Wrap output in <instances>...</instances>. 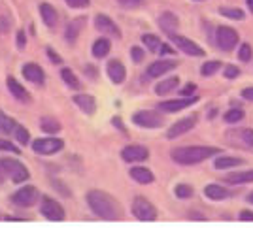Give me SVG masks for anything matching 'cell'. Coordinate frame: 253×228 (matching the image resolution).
<instances>
[{"instance_id":"cell-1","label":"cell","mask_w":253,"mask_h":228,"mask_svg":"<svg viewBox=\"0 0 253 228\" xmlns=\"http://www.w3.org/2000/svg\"><path fill=\"white\" fill-rule=\"evenodd\" d=\"M87 204L91 207V211L98 215L100 219H106V221H116V219L121 217V206L117 204V200L112 194H108L104 190H98V189H93L87 192Z\"/></svg>"},{"instance_id":"cell-2","label":"cell","mask_w":253,"mask_h":228,"mask_svg":"<svg viewBox=\"0 0 253 228\" xmlns=\"http://www.w3.org/2000/svg\"><path fill=\"white\" fill-rule=\"evenodd\" d=\"M172 160L178 164H199L202 160L210 158L213 155H223L219 147H211V145H191V147H176L172 149Z\"/></svg>"},{"instance_id":"cell-3","label":"cell","mask_w":253,"mask_h":228,"mask_svg":"<svg viewBox=\"0 0 253 228\" xmlns=\"http://www.w3.org/2000/svg\"><path fill=\"white\" fill-rule=\"evenodd\" d=\"M40 200V190L32 185H25L11 194V204L17 207H32Z\"/></svg>"},{"instance_id":"cell-4","label":"cell","mask_w":253,"mask_h":228,"mask_svg":"<svg viewBox=\"0 0 253 228\" xmlns=\"http://www.w3.org/2000/svg\"><path fill=\"white\" fill-rule=\"evenodd\" d=\"M225 140L232 147L253 149V130L252 128H231L225 132Z\"/></svg>"},{"instance_id":"cell-5","label":"cell","mask_w":253,"mask_h":228,"mask_svg":"<svg viewBox=\"0 0 253 228\" xmlns=\"http://www.w3.org/2000/svg\"><path fill=\"white\" fill-rule=\"evenodd\" d=\"M64 147V142L61 138H55V136H49V138H38L32 142V151L36 155H55L59 153L61 149Z\"/></svg>"},{"instance_id":"cell-6","label":"cell","mask_w":253,"mask_h":228,"mask_svg":"<svg viewBox=\"0 0 253 228\" xmlns=\"http://www.w3.org/2000/svg\"><path fill=\"white\" fill-rule=\"evenodd\" d=\"M132 215L138 221H155L157 219V207L149 202L148 198L136 196L132 200Z\"/></svg>"},{"instance_id":"cell-7","label":"cell","mask_w":253,"mask_h":228,"mask_svg":"<svg viewBox=\"0 0 253 228\" xmlns=\"http://www.w3.org/2000/svg\"><path fill=\"white\" fill-rule=\"evenodd\" d=\"M40 213L47 221H64L66 219L64 207L57 200H53L51 196H42V200H40Z\"/></svg>"},{"instance_id":"cell-8","label":"cell","mask_w":253,"mask_h":228,"mask_svg":"<svg viewBox=\"0 0 253 228\" xmlns=\"http://www.w3.org/2000/svg\"><path fill=\"white\" fill-rule=\"evenodd\" d=\"M2 162L6 166L8 177L13 183H25L31 177V172L27 170V166L23 164L21 160H17V158H2Z\"/></svg>"},{"instance_id":"cell-9","label":"cell","mask_w":253,"mask_h":228,"mask_svg":"<svg viewBox=\"0 0 253 228\" xmlns=\"http://www.w3.org/2000/svg\"><path fill=\"white\" fill-rule=\"evenodd\" d=\"M132 123L140 126V128H159L163 126V115L159 112H151V110H142L132 115Z\"/></svg>"},{"instance_id":"cell-10","label":"cell","mask_w":253,"mask_h":228,"mask_svg":"<svg viewBox=\"0 0 253 228\" xmlns=\"http://www.w3.org/2000/svg\"><path fill=\"white\" fill-rule=\"evenodd\" d=\"M238 40H240V34L232 27H219L215 31V43L221 47L223 51H232L236 47Z\"/></svg>"},{"instance_id":"cell-11","label":"cell","mask_w":253,"mask_h":228,"mask_svg":"<svg viewBox=\"0 0 253 228\" xmlns=\"http://www.w3.org/2000/svg\"><path fill=\"white\" fill-rule=\"evenodd\" d=\"M170 40L176 43V47H178L179 51H183L185 55H191V57H204V49H202L199 43H195V41H191L189 38H185V36H179V34H174V32H170L169 34Z\"/></svg>"},{"instance_id":"cell-12","label":"cell","mask_w":253,"mask_h":228,"mask_svg":"<svg viewBox=\"0 0 253 228\" xmlns=\"http://www.w3.org/2000/svg\"><path fill=\"white\" fill-rule=\"evenodd\" d=\"M95 27L100 34H108L114 38H121V29L116 25V21L106 13H96L95 15Z\"/></svg>"},{"instance_id":"cell-13","label":"cell","mask_w":253,"mask_h":228,"mask_svg":"<svg viewBox=\"0 0 253 228\" xmlns=\"http://www.w3.org/2000/svg\"><path fill=\"white\" fill-rule=\"evenodd\" d=\"M197 119H199V117H197L195 114L189 115V117H183V119H179L178 123H174L169 128V132H167V138L174 140V138H178V136L185 134V132H189L191 128L197 124Z\"/></svg>"},{"instance_id":"cell-14","label":"cell","mask_w":253,"mask_h":228,"mask_svg":"<svg viewBox=\"0 0 253 228\" xmlns=\"http://www.w3.org/2000/svg\"><path fill=\"white\" fill-rule=\"evenodd\" d=\"M148 156H149V151L148 147H144V145H126V147H123V151H121V158L125 162H142Z\"/></svg>"},{"instance_id":"cell-15","label":"cell","mask_w":253,"mask_h":228,"mask_svg":"<svg viewBox=\"0 0 253 228\" xmlns=\"http://www.w3.org/2000/svg\"><path fill=\"white\" fill-rule=\"evenodd\" d=\"M21 74L25 76V79H29V81L34 83V85H43V83H45V72L42 70V66L36 64V62H27V64H23Z\"/></svg>"},{"instance_id":"cell-16","label":"cell","mask_w":253,"mask_h":228,"mask_svg":"<svg viewBox=\"0 0 253 228\" xmlns=\"http://www.w3.org/2000/svg\"><path fill=\"white\" fill-rule=\"evenodd\" d=\"M199 102L197 96H187V98H178V100H165V102L159 104V110L161 112H167V114H176V112H181L185 108H189L191 104Z\"/></svg>"},{"instance_id":"cell-17","label":"cell","mask_w":253,"mask_h":228,"mask_svg":"<svg viewBox=\"0 0 253 228\" xmlns=\"http://www.w3.org/2000/svg\"><path fill=\"white\" fill-rule=\"evenodd\" d=\"M178 66V62L176 61H165V59H161V61H155L153 64H149L148 70H146V76L148 77H161V76H165L167 72L170 70H174Z\"/></svg>"},{"instance_id":"cell-18","label":"cell","mask_w":253,"mask_h":228,"mask_svg":"<svg viewBox=\"0 0 253 228\" xmlns=\"http://www.w3.org/2000/svg\"><path fill=\"white\" fill-rule=\"evenodd\" d=\"M6 85H8V91H10V94L15 98V100H19V102H25L29 104L31 102V94H29V91L23 87L21 83L17 81L13 76H8V79H6Z\"/></svg>"},{"instance_id":"cell-19","label":"cell","mask_w":253,"mask_h":228,"mask_svg":"<svg viewBox=\"0 0 253 228\" xmlns=\"http://www.w3.org/2000/svg\"><path fill=\"white\" fill-rule=\"evenodd\" d=\"M106 74H108V77L116 83V85H121L126 77V70H125V66H123V62L116 61V59L108 62V66H106Z\"/></svg>"},{"instance_id":"cell-20","label":"cell","mask_w":253,"mask_h":228,"mask_svg":"<svg viewBox=\"0 0 253 228\" xmlns=\"http://www.w3.org/2000/svg\"><path fill=\"white\" fill-rule=\"evenodd\" d=\"M85 17H76V19H72L68 25H66V31H64V40L70 41V43H74L78 38H80V34H82V31H84L85 27Z\"/></svg>"},{"instance_id":"cell-21","label":"cell","mask_w":253,"mask_h":228,"mask_svg":"<svg viewBox=\"0 0 253 228\" xmlns=\"http://www.w3.org/2000/svg\"><path fill=\"white\" fill-rule=\"evenodd\" d=\"M74 104L87 115H93L96 112V100L95 96H91V94H76Z\"/></svg>"},{"instance_id":"cell-22","label":"cell","mask_w":253,"mask_h":228,"mask_svg":"<svg viewBox=\"0 0 253 228\" xmlns=\"http://www.w3.org/2000/svg\"><path fill=\"white\" fill-rule=\"evenodd\" d=\"M130 177L134 181H138V183H142V185H149V183L155 181V176L151 174V170L146 168V166H134V168H130Z\"/></svg>"},{"instance_id":"cell-23","label":"cell","mask_w":253,"mask_h":228,"mask_svg":"<svg viewBox=\"0 0 253 228\" xmlns=\"http://www.w3.org/2000/svg\"><path fill=\"white\" fill-rule=\"evenodd\" d=\"M159 27L167 34H170V32H174L179 27V21L172 11H165V13L159 15Z\"/></svg>"},{"instance_id":"cell-24","label":"cell","mask_w":253,"mask_h":228,"mask_svg":"<svg viewBox=\"0 0 253 228\" xmlns=\"http://www.w3.org/2000/svg\"><path fill=\"white\" fill-rule=\"evenodd\" d=\"M40 15H42V21L45 27H55L57 25V10L53 8L49 2H42L40 4Z\"/></svg>"},{"instance_id":"cell-25","label":"cell","mask_w":253,"mask_h":228,"mask_svg":"<svg viewBox=\"0 0 253 228\" xmlns=\"http://www.w3.org/2000/svg\"><path fill=\"white\" fill-rule=\"evenodd\" d=\"M204 194L210 198V200H225L229 196V190L223 185H217V183H210V185L204 187Z\"/></svg>"},{"instance_id":"cell-26","label":"cell","mask_w":253,"mask_h":228,"mask_svg":"<svg viewBox=\"0 0 253 228\" xmlns=\"http://www.w3.org/2000/svg\"><path fill=\"white\" fill-rule=\"evenodd\" d=\"M179 85V77L178 76H172V77H167V79H161V81L155 85V93L157 94H167L170 91H174Z\"/></svg>"},{"instance_id":"cell-27","label":"cell","mask_w":253,"mask_h":228,"mask_svg":"<svg viewBox=\"0 0 253 228\" xmlns=\"http://www.w3.org/2000/svg\"><path fill=\"white\" fill-rule=\"evenodd\" d=\"M112 49V41L108 38H98V40L93 43V57L95 59H104L106 55Z\"/></svg>"},{"instance_id":"cell-28","label":"cell","mask_w":253,"mask_h":228,"mask_svg":"<svg viewBox=\"0 0 253 228\" xmlns=\"http://www.w3.org/2000/svg\"><path fill=\"white\" fill-rule=\"evenodd\" d=\"M225 181H227V183H232V185H238V183H250V181H253V170L227 174V176H225Z\"/></svg>"},{"instance_id":"cell-29","label":"cell","mask_w":253,"mask_h":228,"mask_svg":"<svg viewBox=\"0 0 253 228\" xmlns=\"http://www.w3.org/2000/svg\"><path fill=\"white\" fill-rule=\"evenodd\" d=\"M15 126H17V121H15V119H11V117H8L4 112H0V136L13 134Z\"/></svg>"},{"instance_id":"cell-30","label":"cell","mask_w":253,"mask_h":228,"mask_svg":"<svg viewBox=\"0 0 253 228\" xmlns=\"http://www.w3.org/2000/svg\"><path fill=\"white\" fill-rule=\"evenodd\" d=\"M61 77H63V81L66 87H70V89H74V91H80V89H82V81L78 79V76H76L70 68H63V70H61Z\"/></svg>"},{"instance_id":"cell-31","label":"cell","mask_w":253,"mask_h":228,"mask_svg":"<svg viewBox=\"0 0 253 228\" xmlns=\"http://www.w3.org/2000/svg\"><path fill=\"white\" fill-rule=\"evenodd\" d=\"M40 128L47 134H57V132H61V123L55 117H42L40 119Z\"/></svg>"},{"instance_id":"cell-32","label":"cell","mask_w":253,"mask_h":228,"mask_svg":"<svg viewBox=\"0 0 253 228\" xmlns=\"http://www.w3.org/2000/svg\"><path fill=\"white\" fill-rule=\"evenodd\" d=\"M244 164L242 158H236V156H217L215 158V168L217 170H227V168H232V166H240Z\"/></svg>"},{"instance_id":"cell-33","label":"cell","mask_w":253,"mask_h":228,"mask_svg":"<svg viewBox=\"0 0 253 228\" xmlns=\"http://www.w3.org/2000/svg\"><path fill=\"white\" fill-rule=\"evenodd\" d=\"M13 138H15V142L19 145H29L31 144V132L23 126V124L17 123V126H15V130H13Z\"/></svg>"},{"instance_id":"cell-34","label":"cell","mask_w":253,"mask_h":228,"mask_svg":"<svg viewBox=\"0 0 253 228\" xmlns=\"http://www.w3.org/2000/svg\"><path fill=\"white\" fill-rule=\"evenodd\" d=\"M142 43L148 47L149 51H159L161 47V38L155 34H142Z\"/></svg>"},{"instance_id":"cell-35","label":"cell","mask_w":253,"mask_h":228,"mask_svg":"<svg viewBox=\"0 0 253 228\" xmlns=\"http://www.w3.org/2000/svg\"><path fill=\"white\" fill-rule=\"evenodd\" d=\"M219 68H221V62L219 61H208V62H204V64H202L201 74L202 76H213Z\"/></svg>"},{"instance_id":"cell-36","label":"cell","mask_w":253,"mask_h":228,"mask_svg":"<svg viewBox=\"0 0 253 228\" xmlns=\"http://www.w3.org/2000/svg\"><path fill=\"white\" fill-rule=\"evenodd\" d=\"M174 192H176V196H178V198L185 200V198H191V196H193V187H191V185H185V183H179V185H176Z\"/></svg>"},{"instance_id":"cell-37","label":"cell","mask_w":253,"mask_h":228,"mask_svg":"<svg viewBox=\"0 0 253 228\" xmlns=\"http://www.w3.org/2000/svg\"><path fill=\"white\" fill-rule=\"evenodd\" d=\"M0 151H8L11 155H21V149L17 145L10 140H2V138H0Z\"/></svg>"},{"instance_id":"cell-38","label":"cell","mask_w":253,"mask_h":228,"mask_svg":"<svg viewBox=\"0 0 253 228\" xmlns=\"http://www.w3.org/2000/svg\"><path fill=\"white\" fill-rule=\"evenodd\" d=\"M219 13L231 19H244V11L240 8H219Z\"/></svg>"},{"instance_id":"cell-39","label":"cell","mask_w":253,"mask_h":228,"mask_svg":"<svg viewBox=\"0 0 253 228\" xmlns=\"http://www.w3.org/2000/svg\"><path fill=\"white\" fill-rule=\"evenodd\" d=\"M238 57H240V61L242 62L252 61V57H253L252 45H250V43H242V45H240V49H238Z\"/></svg>"},{"instance_id":"cell-40","label":"cell","mask_w":253,"mask_h":228,"mask_svg":"<svg viewBox=\"0 0 253 228\" xmlns=\"http://www.w3.org/2000/svg\"><path fill=\"white\" fill-rule=\"evenodd\" d=\"M242 119H244L242 110H229V112L225 114V121H227V123H238V121H242Z\"/></svg>"},{"instance_id":"cell-41","label":"cell","mask_w":253,"mask_h":228,"mask_svg":"<svg viewBox=\"0 0 253 228\" xmlns=\"http://www.w3.org/2000/svg\"><path fill=\"white\" fill-rule=\"evenodd\" d=\"M117 2L126 10H136V8H142L146 4V0H117Z\"/></svg>"},{"instance_id":"cell-42","label":"cell","mask_w":253,"mask_h":228,"mask_svg":"<svg viewBox=\"0 0 253 228\" xmlns=\"http://www.w3.org/2000/svg\"><path fill=\"white\" fill-rule=\"evenodd\" d=\"M130 57H132V61H134L138 64V62L144 61V57H146V51H144L142 47L134 45V47H130Z\"/></svg>"},{"instance_id":"cell-43","label":"cell","mask_w":253,"mask_h":228,"mask_svg":"<svg viewBox=\"0 0 253 228\" xmlns=\"http://www.w3.org/2000/svg\"><path fill=\"white\" fill-rule=\"evenodd\" d=\"M66 4L74 10H82V8H87L91 4V0H66Z\"/></svg>"},{"instance_id":"cell-44","label":"cell","mask_w":253,"mask_h":228,"mask_svg":"<svg viewBox=\"0 0 253 228\" xmlns=\"http://www.w3.org/2000/svg\"><path fill=\"white\" fill-rule=\"evenodd\" d=\"M238 76H240V68H236V66H232V64L225 66V77H227V79H234V77H238Z\"/></svg>"},{"instance_id":"cell-45","label":"cell","mask_w":253,"mask_h":228,"mask_svg":"<svg viewBox=\"0 0 253 228\" xmlns=\"http://www.w3.org/2000/svg\"><path fill=\"white\" fill-rule=\"evenodd\" d=\"M45 53H47V57H49V61L53 64H63V59H61V55L59 53H55L53 47H45Z\"/></svg>"},{"instance_id":"cell-46","label":"cell","mask_w":253,"mask_h":228,"mask_svg":"<svg viewBox=\"0 0 253 228\" xmlns=\"http://www.w3.org/2000/svg\"><path fill=\"white\" fill-rule=\"evenodd\" d=\"M15 43H17V47H19V49H25V45H27V32H25V31H17V38H15Z\"/></svg>"},{"instance_id":"cell-47","label":"cell","mask_w":253,"mask_h":228,"mask_svg":"<svg viewBox=\"0 0 253 228\" xmlns=\"http://www.w3.org/2000/svg\"><path fill=\"white\" fill-rule=\"evenodd\" d=\"M10 27H11V21L10 17H0V32H8L10 31Z\"/></svg>"},{"instance_id":"cell-48","label":"cell","mask_w":253,"mask_h":228,"mask_svg":"<svg viewBox=\"0 0 253 228\" xmlns=\"http://www.w3.org/2000/svg\"><path fill=\"white\" fill-rule=\"evenodd\" d=\"M195 91H197V85H195V83H187V85L181 89V94H183V96H189V94H193Z\"/></svg>"},{"instance_id":"cell-49","label":"cell","mask_w":253,"mask_h":228,"mask_svg":"<svg viewBox=\"0 0 253 228\" xmlns=\"http://www.w3.org/2000/svg\"><path fill=\"white\" fill-rule=\"evenodd\" d=\"M159 51H161V55H174V53H176V49H172L169 43H161Z\"/></svg>"},{"instance_id":"cell-50","label":"cell","mask_w":253,"mask_h":228,"mask_svg":"<svg viewBox=\"0 0 253 228\" xmlns=\"http://www.w3.org/2000/svg\"><path fill=\"white\" fill-rule=\"evenodd\" d=\"M6 179H8V172H6V166H4L2 158H0V185H2Z\"/></svg>"},{"instance_id":"cell-51","label":"cell","mask_w":253,"mask_h":228,"mask_svg":"<svg viewBox=\"0 0 253 228\" xmlns=\"http://www.w3.org/2000/svg\"><path fill=\"white\" fill-rule=\"evenodd\" d=\"M242 96L246 98V100H252L253 102V87H246L242 91Z\"/></svg>"},{"instance_id":"cell-52","label":"cell","mask_w":253,"mask_h":228,"mask_svg":"<svg viewBox=\"0 0 253 228\" xmlns=\"http://www.w3.org/2000/svg\"><path fill=\"white\" fill-rule=\"evenodd\" d=\"M240 219H242V221H253V211H248V209H244L242 213H240Z\"/></svg>"},{"instance_id":"cell-53","label":"cell","mask_w":253,"mask_h":228,"mask_svg":"<svg viewBox=\"0 0 253 228\" xmlns=\"http://www.w3.org/2000/svg\"><path fill=\"white\" fill-rule=\"evenodd\" d=\"M84 72H87V74H89V76H91V79H95V77H96L95 68H93V66H89V64H87V66H85V68H84Z\"/></svg>"},{"instance_id":"cell-54","label":"cell","mask_w":253,"mask_h":228,"mask_svg":"<svg viewBox=\"0 0 253 228\" xmlns=\"http://www.w3.org/2000/svg\"><path fill=\"white\" fill-rule=\"evenodd\" d=\"M112 123L116 124L121 132H125V126H123V123H121V119H119V117H114V121H112Z\"/></svg>"},{"instance_id":"cell-55","label":"cell","mask_w":253,"mask_h":228,"mask_svg":"<svg viewBox=\"0 0 253 228\" xmlns=\"http://www.w3.org/2000/svg\"><path fill=\"white\" fill-rule=\"evenodd\" d=\"M248 202H252V204H253V192H250V194H248Z\"/></svg>"},{"instance_id":"cell-56","label":"cell","mask_w":253,"mask_h":228,"mask_svg":"<svg viewBox=\"0 0 253 228\" xmlns=\"http://www.w3.org/2000/svg\"><path fill=\"white\" fill-rule=\"evenodd\" d=\"M248 4H250V10L253 11V0H248Z\"/></svg>"}]
</instances>
